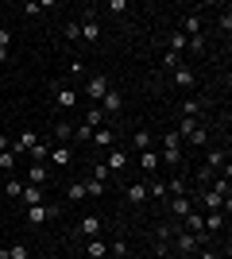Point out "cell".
Masks as SVG:
<instances>
[{
	"mask_svg": "<svg viewBox=\"0 0 232 259\" xmlns=\"http://www.w3.org/2000/svg\"><path fill=\"white\" fill-rule=\"evenodd\" d=\"M174 248L182 251V255H194V251L201 248V236H194V232H186V228H178V232H174Z\"/></svg>",
	"mask_w": 232,
	"mask_h": 259,
	"instance_id": "obj_1",
	"label": "cell"
},
{
	"mask_svg": "<svg viewBox=\"0 0 232 259\" xmlns=\"http://www.w3.org/2000/svg\"><path fill=\"white\" fill-rule=\"evenodd\" d=\"M77 27H81V43H97L101 39V27H97V20H93V12H81Z\"/></svg>",
	"mask_w": 232,
	"mask_h": 259,
	"instance_id": "obj_2",
	"label": "cell"
},
{
	"mask_svg": "<svg viewBox=\"0 0 232 259\" xmlns=\"http://www.w3.org/2000/svg\"><path fill=\"white\" fill-rule=\"evenodd\" d=\"M51 93H55V105L58 108H74L77 105V93L70 85H62V81H55V85H51Z\"/></svg>",
	"mask_w": 232,
	"mask_h": 259,
	"instance_id": "obj_3",
	"label": "cell"
},
{
	"mask_svg": "<svg viewBox=\"0 0 232 259\" xmlns=\"http://www.w3.org/2000/svg\"><path fill=\"white\" fill-rule=\"evenodd\" d=\"M35 143H39V140H35V132H31V128H23L20 136H16V143H12V155H16V159H20V155H31Z\"/></svg>",
	"mask_w": 232,
	"mask_h": 259,
	"instance_id": "obj_4",
	"label": "cell"
},
{
	"mask_svg": "<svg viewBox=\"0 0 232 259\" xmlns=\"http://www.w3.org/2000/svg\"><path fill=\"white\" fill-rule=\"evenodd\" d=\"M89 143H93L97 151H109V147H116V136H112V128H109V124H101V128L93 132V140H89Z\"/></svg>",
	"mask_w": 232,
	"mask_h": 259,
	"instance_id": "obj_5",
	"label": "cell"
},
{
	"mask_svg": "<svg viewBox=\"0 0 232 259\" xmlns=\"http://www.w3.org/2000/svg\"><path fill=\"white\" fill-rule=\"evenodd\" d=\"M109 77H105V74H97V77H89V85H85V97L89 101H101V97H105V93H109Z\"/></svg>",
	"mask_w": 232,
	"mask_h": 259,
	"instance_id": "obj_6",
	"label": "cell"
},
{
	"mask_svg": "<svg viewBox=\"0 0 232 259\" xmlns=\"http://www.w3.org/2000/svg\"><path fill=\"white\" fill-rule=\"evenodd\" d=\"M101 108H105V116H116L124 108V97H120V89H109L105 97H101Z\"/></svg>",
	"mask_w": 232,
	"mask_h": 259,
	"instance_id": "obj_7",
	"label": "cell"
},
{
	"mask_svg": "<svg viewBox=\"0 0 232 259\" xmlns=\"http://www.w3.org/2000/svg\"><path fill=\"white\" fill-rule=\"evenodd\" d=\"M77 232H81V236H89V240H97V236H101V217L85 213V217H81V225H77Z\"/></svg>",
	"mask_w": 232,
	"mask_h": 259,
	"instance_id": "obj_8",
	"label": "cell"
},
{
	"mask_svg": "<svg viewBox=\"0 0 232 259\" xmlns=\"http://www.w3.org/2000/svg\"><path fill=\"white\" fill-rule=\"evenodd\" d=\"M224 162V147H209V155H205V166H201V178H209L217 166Z\"/></svg>",
	"mask_w": 232,
	"mask_h": 259,
	"instance_id": "obj_9",
	"label": "cell"
},
{
	"mask_svg": "<svg viewBox=\"0 0 232 259\" xmlns=\"http://www.w3.org/2000/svg\"><path fill=\"white\" fill-rule=\"evenodd\" d=\"M182 221H186V232H194V236H205V217H201L198 209H190Z\"/></svg>",
	"mask_w": 232,
	"mask_h": 259,
	"instance_id": "obj_10",
	"label": "cell"
},
{
	"mask_svg": "<svg viewBox=\"0 0 232 259\" xmlns=\"http://www.w3.org/2000/svg\"><path fill=\"white\" fill-rule=\"evenodd\" d=\"M105 166H109V170H124V166H128V151H124V147H109Z\"/></svg>",
	"mask_w": 232,
	"mask_h": 259,
	"instance_id": "obj_11",
	"label": "cell"
},
{
	"mask_svg": "<svg viewBox=\"0 0 232 259\" xmlns=\"http://www.w3.org/2000/svg\"><path fill=\"white\" fill-rule=\"evenodd\" d=\"M194 81H198V77H194L190 66H178V70H174V85L178 89H194Z\"/></svg>",
	"mask_w": 232,
	"mask_h": 259,
	"instance_id": "obj_12",
	"label": "cell"
},
{
	"mask_svg": "<svg viewBox=\"0 0 232 259\" xmlns=\"http://www.w3.org/2000/svg\"><path fill=\"white\" fill-rule=\"evenodd\" d=\"M47 178H51V170H47L43 162H35V166H27V186H43Z\"/></svg>",
	"mask_w": 232,
	"mask_h": 259,
	"instance_id": "obj_13",
	"label": "cell"
},
{
	"mask_svg": "<svg viewBox=\"0 0 232 259\" xmlns=\"http://www.w3.org/2000/svg\"><path fill=\"white\" fill-rule=\"evenodd\" d=\"M105 120H109V116H105V108H89V112H85V120H81V124H85V128H93V132H97L101 128V124H105Z\"/></svg>",
	"mask_w": 232,
	"mask_h": 259,
	"instance_id": "obj_14",
	"label": "cell"
},
{
	"mask_svg": "<svg viewBox=\"0 0 232 259\" xmlns=\"http://www.w3.org/2000/svg\"><path fill=\"white\" fill-rule=\"evenodd\" d=\"M174 232H178L174 225H163V228H159V255H166V248L174 244Z\"/></svg>",
	"mask_w": 232,
	"mask_h": 259,
	"instance_id": "obj_15",
	"label": "cell"
},
{
	"mask_svg": "<svg viewBox=\"0 0 232 259\" xmlns=\"http://www.w3.org/2000/svg\"><path fill=\"white\" fill-rule=\"evenodd\" d=\"M186 47H190V39H186V35H182V31H170V35H166V51L182 54V51H186Z\"/></svg>",
	"mask_w": 232,
	"mask_h": 259,
	"instance_id": "obj_16",
	"label": "cell"
},
{
	"mask_svg": "<svg viewBox=\"0 0 232 259\" xmlns=\"http://www.w3.org/2000/svg\"><path fill=\"white\" fill-rule=\"evenodd\" d=\"M182 35H186V39H194V35H201V16H198V12L182 20Z\"/></svg>",
	"mask_w": 232,
	"mask_h": 259,
	"instance_id": "obj_17",
	"label": "cell"
},
{
	"mask_svg": "<svg viewBox=\"0 0 232 259\" xmlns=\"http://www.w3.org/2000/svg\"><path fill=\"white\" fill-rule=\"evenodd\" d=\"M20 201H23V205H27V209H31V205H43V194H39V186H23Z\"/></svg>",
	"mask_w": 232,
	"mask_h": 259,
	"instance_id": "obj_18",
	"label": "cell"
},
{
	"mask_svg": "<svg viewBox=\"0 0 232 259\" xmlns=\"http://www.w3.org/2000/svg\"><path fill=\"white\" fill-rule=\"evenodd\" d=\"M190 209H194V201H190V197H170V213H174L178 221H182Z\"/></svg>",
	"mask_w": 232,
	"mask_h": 259,
	"instance_id": "obj_19",
	"label": "cell"
},
{
	"mask_svg": "<svg viewBox=\"0 0 232 259\" xmlns=\"http://www.w3.org/2000/svg\"><path fill=\"white\" fill-rule=\"evenodd\" d=\"M27 244H12V248H0V259H27Z\"/></svg>",
	"mask_w": 232,
	"mask_h": 259,
	"instance_id": "obj_20",
	"label": "cell"
},
{
	"mask_svg": "<svg viewBox=\"0 0 232 259\" xmlns=\"http://www.w3.org/2000/svg\"><path fill=\"white\" fill-rule=\"evenodd\" d=\"M85 255H89V259H105V255H109V244H105V240H89Z\"/></svg>",
	"mask_w": 232,
	"mask_h": 259,
	"instance_id": "obj_21",
	"label": "cell"
},
{
	"mask_svg": "<svg viewBox=\"0 0 232 259\" xmlns=\"http://www.w3.org/2000/svg\"><path fill=\"white\" fill-rule=\"evenodd\" d=\"M47 159L55 162V166H66V162H70V147H66V143H58V147H55L51 155H47Z\"/></svg>",
	"mask_w": 232,
	"mask_h": 259,
	"instance_id": "obj_22",
	"label": "cell"
},
{
	"mask_svg": "<svg viewBox=\"0 0 232 259\" xmlns=\"http://www.w3.org/2000/svg\"><path fill=\"white\" fill-rule=\"evenodd\" d=\"M140 166H144L147 174H155V170H159V155H155V151H140Z\"/></svg>",
	"mask_w": 232,
	"mask_h": 259,
	"instance_id": "obj_23",
	"label": "cell"
},
{
	"mask_svg": "<svg viewBox=\"0 0 232 259\" xmlns=\"http://www.w3.org/2000/svg\"><path fill=\"white\" fill-rule=\"evenodd\" d=\"M205 217V232H217V228L224 225V213H217V209H213V213H201Z\"/></svg>",
	"mask_w": 232,
	"mask_h": 259,
	"instance_id": "obj_24",
	"label": "cell"
},
{
	"mask_svg": "<svg viewBox=\"0 0 232 259\" xmlns=\"http://www.w3.org/2000/svg\"><path fill=\"white\" fill-rule=\"evenodd\" d=\"M132 147H135V151H151V132H135Z\"/></svg>",
	"mask_w": 232,
	"mask_h": 259,
	"instance_id": "obj_25",
	"label": "cell"
},
{
	"mask_svg": "<svg viewBox=\"0 0 232 259\" xmlns=\"http://www.w3.org/2000/svg\"><path fill=\"white\" fill-rule=\"evenodd\" d=\"M163 162H170V166H178L182 162V147H163V155H159Z\"/></svg>",
	"mask_w": 232,
	"mask_h": 259,
	"instance_id": "obj_26",
	"label": "cell"
},
{
	"mask_svg": "<svg viewBox=\"0 0 232 259\" xmlns=\"http://www.w3.org/2000/svg\"><path fill=\"white\" fill-rule=\"evenodd\" d=\"M186 140H190V143H194V147H205V140H209V132H205V128H201V124H198V128L190 132Z\"/></svg>",
	"mask_w": 232,
	"mask_h": 259,
	"instance_id": "obj_27",
	"label": "cell"
},
{
	"mask_svg": "<svg viewBox=\"0 0 232 259\" xmlns=\"http://www.w3.org/2000/svg\"><path fill=\"white\" fill-rule=\"evenodd\" d=\"M109 178H112V170H109V166H105V162H97V166H93V182L109 186Z\"/></svg>",
	"mask_w": 232,
	"mask_h": 259,
	"instance_id": "obj_28",
	"label": "cell"
},
{
	"mask_svg": "<svg viewBox=\"0 0 232 259\" xmlns=\"http://www.w3.org/2000/svg\"><path fill=\"white\" fill-rule=\"evenodd\" d=\"M166 194H174V197H186V178H170Z\"/></svg>",
	"mask_w": 232,
	"mask_h": 259,
	"instance_id": "obj_29",
	"label": "cell"
},
{
	"mask_svg": "<svg viewBox=\"0 0 232 259\" xmlns=\"http://www.w3.org/2000/svg\"><path fill=\"white\" fill-rule=\"evenodd\" d=\"M128 197H132L135 205H140V201H147V186H140V182H135V186H128Z\"/></svg>",
	"mask_w": 232,
	"mask_h": 259,
	"instance_id": "obj_30",
	"label": "cell"
},
{
	"mask_svg": "<svg viewBox=\"0 0 232 259\" xmlns=\"http://www.w3.org/2000/svg\"><path fill=\"white\" fill-rule=\"evenodd\" d=\"M55 140H58V143L74 140V128H70V124H55Z\"/></svg>",
	"mask_w": 232,
	"mask_h": 259,
	"instance_id": "obj_31",
	"label": "cell"
},
{
	"mask_svg": "<svg viewBox=\"0 0 232 259\" xmlns=\"http://www.w3.org/2000/svg\"><path fill=\"white\" fill-rule=\"evenodd\" d=\"M163 66H166V70H178V66H182V54H174V51H163Z\"/></svg>",
	"mask_w": 232,
	"mask_h": 259,
	"instance_id": "obj_32",
	"label": "cell"
},
{
	"mask_svg": "<svg viewBox=\"0 0 232 259\" xmlns=\"http://www.w3.org/2000/svg\"><path fill=\"white\" fill-rule=\"evenodd\" d=\"M147 197H166V186L159 182V178H151V182H147Z\"/></svg>",
	"mask_w": 232,
	"mask_h": 259,
	"instance_id": "obj_33",
	"label": "cell"
},
{
	"mask_svg": "<svg viewBox=\"0 0 232 259\" xmlns=\"http://www.w3.org/2000/svg\"><path fill=\"white\" fill-rule=\"evenodd\" d=\"M81 186H85V197H101V194H105V186L93 182V178H89V182H81Z\"/></svg>",
	"mask_w": 232,
	"mask_h": 259,
	"instance_id": "obj_34",
	"label": "cell"
},
{
	"mask_svg": "<svg viewBox=\"0 0 232 259\" xmlns=\"http://www.w3.org/2000/svg\"><path fill=\"white\" fill-rule=\"evenodd\" d=\"M198 112H201V105H198V101H182V116H190V120H194Z\"/></svg>",
	"mask_w": 232,
	"mask_h": 259,
	"instance_id": "obj_35",
	"label": "cell"
},
{
	"mask_svg": "<svg viewBox=\"0 0 232 259\" xmlns=\"http://www.w3.org/2000/svg\"><path fill=\"white\" fill-rule=\"evenodd\" d=\"M74 140L89 143V140H93V128H85V124H77V128H74Z\"/></svg>",
	"mask_w": 232,
	"mask_h": 259,
	"instance_id": "obj_36",
	"label": "cell"
},
{
	"mask_svg": "<svg viewBox=\"0 0 232 259\" xmlns=\"http://www.w3.org/2000/svg\"><path fill=\"white\" fill-rule=\"evenodd\" d=\"M66 39H70V43H77V39H81V27H77V20L66 23Z\"/></svg>",
	"mask_w": 232,
	"mask_h": 259,
	"instance_id": "obj_37",
	"label": "cell"
},
{
	"mask_svg": "<svg viewBox=\"0 0 232 259\" xmlns=\"http://www.w3.org/2000/svg\"><path fill=\"white\" fill-rule=\"evenodd\" d=\"M163 147H182V136H178V132H166V136H163Z\"/></svg>",
	"mask_w": 232,
	"mask_h": 259,
	"instance_id": "obj_38",
	"label": "cell"
},
{
	"mask_svg": "<svg viewBox=\"0 0 232 259\" xmlns=\"http://www.w3.org/2000/svg\"><path fill=\"white\" fill-rule=\"evenodd\" d=\"M0 166L12 174V166H16V155H12V151H0Z\"/></svg>",
	"mask_w": 232,
	"mask_h": 259,
	"instance_id": "obj_39",
	"label": "cell"
},
{
	"mask_svg": "<svg viewBox=\"0 0 232 259\" xmlns=\"http://www.w3.org/2000/svg\"><path fill=\"white\" fill-rule=\"evenodd\" d=\"M4 190H8V197H20V194H23V182H16V178H8V186H4Z\"/></svg>",
	"mask_w": 232,
	"mask_h": 259,
	"instance_id": "obj_40",
	"label": "cell"
},
{
	"mask_svg": "<svg viewBox=\"0 0 232 259\" xmlns=\"http://www.w3.org/2000/svg\"><path fill=\"white\" fill-rule=\"evenodd\" d=\"M81 197H85V186L74 182V186H70V201H81Z\"/></svg>",
	"mask_w": 232,
	"mask_h": 259,
	"instance_id": "obj_41",
	"label": "cell"
},
{
	"mask_svg": "<svg viewBox=\"0 0 232 259\" xmlns=\"http://www.w3.org/2000/svg\"><path fill=\"white\" fill-rule=\"evenodd\" d=\"M186 51H194V54H201V51H205V39H201V35H194V39H190V47H186Z\"/></svg>",
	"mask_w": 232,
	"mask_h": 259,
	"instance_id": "obj_42",
	"label": "cell"
},
{
	"mask_svg": "<svg viewBox=\"0 0 232 259\" xmlns=\"http://www.w3.org/2000/svg\"><path fill=\"white\" fill-rule=\"evenodd\" d=\"M109 251H112V255H128V248H124V240H112V244H109Z\"/></svg>",
	"mask_w": 232,
	"mask_h": 259,
	"instance_id": "obj_43",
	"label": "cell"
},
{
	"mask_svg": "<svg viewBox=\"0 0 232 259\" xmlns=\"http://www.w3.org/2000/svg\"><path fill=\"white\" fill-rule=\"evenodd\" d=\"M228 27H232V12L224 8V12H221V31H228Z\"/></svg>",
	"mask_w": 232,
	"mask_h": 259,
	"instance_id": "obj_44",
	"label": "cell"
},
{
	"mask_svg": "<svg viewBox=\"0 0 232 259\" xmlns=\"http://www.w3.org/2000/svg\"><path fill=\"white\" fill-rule=\"evenodd\" d=\"M12 43V35H8V27H0V47H8Z\"/></svg>",
	"mask_w": 232,
	"mask_h": 259,
	"instance_id": "obj_45",
	"label": "cell"
},
{
	"mask_svg": "<svg viewBox=\"0 0 232 259\" xmlns=\"http://www.w3.org/2000/svg\"><path fill=\"white\" fill-rule=\"evenodd\" d=\"M0 151H12V143H8V136H0Z\"/></svg>",
	"mask_w": 232,
	"mask_h": 259,
	"instance_id": "obj_46",
	"label": "cell"
},
{
	"mask_svg": "<svg viewBox=\"0 0 232 259\" xmlns=\"http://www.w3.org/2000/svg\"><path fill=\"white\" fill-rule=\"evenodd\" d=\"M198 259H221V255H217V251H201Z\"/></svg>",
	"mask_w": 232,
	"mask_h": 259,
	"instance_id": "obj_47",
	"label": "cell"
},
{
	"mask_svg": "<svg viewBox=\"0 0 232 259\" xmlns=\"http://www.w3.org/2000/svg\"><path fill=\"white\" fill-rule=\"evenodd\" d=\"M0 62H8V47H0Z\"/></svg>",
	"mask_w": 232,
	"mask_h": 259,
	"instance_id": "obj_48",
	"label": "cell"
}]
</instances>
